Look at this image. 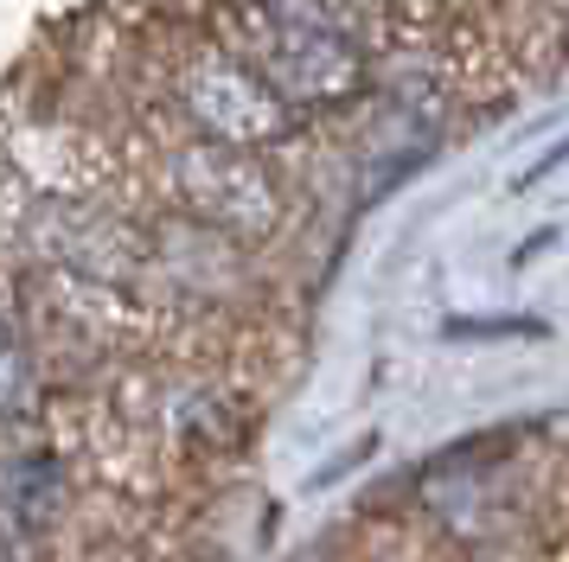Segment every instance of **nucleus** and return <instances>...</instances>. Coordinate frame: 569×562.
Returning <instances> with one entry per match:
<instances>
[{"label":"nucleus","instance_id":"nucleus-1","mask_svg":"<svg viewBox=\"0 0 569 562\" xmlns=\"http://www.w3.org/2000/svg\"><path fill=\"white\" fill-rule=\"evenodd\" d=\"M250 64H257L295 109H333L365 83V64L339 26L320 20H282L250 7Z\"/></svg>","mask_w":569,"mask_h":562},{"label":"nucleus","instance_id":"nucleus-2","mask_svg":"<svg viewBox=\"0 0 569 562\" xmlns=\"http://www.w3.org/2000/svg\"><path fill=\"white\" fill-rule=\"evenodd\" d=\"M173 179H180V199L199 224L224 230L237 243H262L269 230L282 224V192L269 167L257 160V148H231V141H199L173 160Z\"/></svg>","mask_w":569,"mask_h":562},{"label":"nucleus","instance_id":"nucleus-3","mask_svg":"<svg viewBox=\"0 0 569 562\" xmlns=\"http://www.w3.org/2000/svg\"><path fill=\"white\" fill-rule=\"evenodd\" d=\"M186 109H192V122L206 128L211 141H231V148H269L301 116L257 64L224 58V51L218 58H199L186 71Z\"/></svg>","mask_w":569,"mask_h":562},{"label":"nucleus","instance_id":"nucleus-4","mask_svg":"<svg viewBox=\"0 0 569 562\" xmlns=\"http://www.w3.org/2000/svg\"><path fill=\"white\" fill-rule=\"evenodd\" d=\"M64 505V485H58V460L52 454H27L13 460V473H7V511H13V524L20 531H46Z\"/></svg>","mask_w":569,"mask_h":562},{"label":"nucleus","instance_id":"nucleus-5","mask_svg":"<svg viewBox=\"0 0 569 562\" xmlns=\"http://www.w3.org/2000/svg\"><path fill=\"white\" fill-rule=\"evenodd\" d=\"M543 320H525V313H506V320H448V339H543Z\"/></svg>","mask_w":569,"mask_h":562},{"label":"nucleus","instance_id":"nucleus-6","mask_svg":"<svg viewBox=\"0 0 569 562\" xmlns=\"http://www.w3.org/2000/svg\"><path fill=\"white\" fill-rule=\"evenodd\" d=\"M550 167H569V134H563V141H557V148H550V153H543V160H538V167H531V173H525V179H518V185H531V179H543V173H550Z\"/></svg>","mask_w":569,"mask_h":562}]
</instances>
